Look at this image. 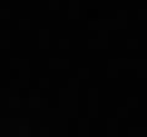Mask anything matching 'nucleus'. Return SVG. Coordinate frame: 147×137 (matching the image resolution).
<instances>
[]
</instances>
